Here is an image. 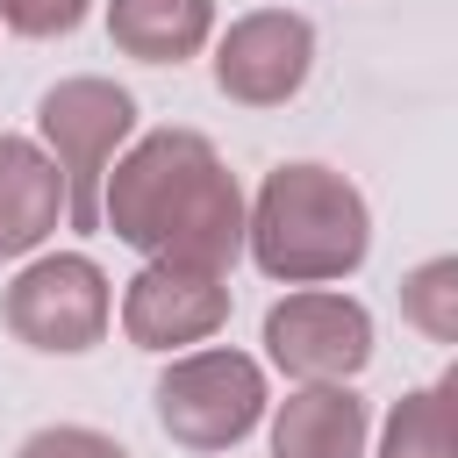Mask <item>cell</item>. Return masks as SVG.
I'll list each match as a JSON object with an SVG mask.
<instances>
[{
  "instance_id": "7",
  "label": "cell",
  "mask_w": 458,
  "mask_h": 458,
  "mask_svg": "<svg viewBox=\"0 0 458 458\" xmlns=\"http://www.w3.org/2000/svg\"><path fill=\"white\" fill-rule=\"evenodd\" d=\"M315 72V21L293 7H250L215 43V86L236 107H286Z\"/></svg>"
},
{
  "instance_id": "8",
  "label": "cell",
  "mask_w": 458,
  "mask_h": 458,
  "mask_svg": "<svg viewBox=\"0 0 458 458\" xmlns=\"http://www.w3.org/2000/svg\"><path fill=\"white\" fill-rule=\"evenodd\" d=\"M222 322H229V272H200V265L143 258V272L122 286V329H129L136 351L208 344Z\"/></svg>"
},
{
  "instance_id": "12",
  "label": "cell",
  "mask_w": 458,
  "mask_h": 458,
  "mask_svg": "<svg viewBox=\"0 0 458 458\" xmlns=\"http://www.w3.org/2000/svg\"><path fill=\"white\" fill-rule=\"evenodd\" d=\"M451 394H458L451 372L415 386V394H401L386 408V429H379L372 458H451Z\"/></svg>"
},
{
  "instance_id": "2",
  "label": "cell",
  "mask_w": 458,
  "mask_h": 458,
  "mask_svg": "<svg viewBox=\"0 0 458 458\" xmlns=\"http://www.w3.org/2000/svg\"><path fill=\"white\" fill-rule=\"evenodd\" d=\"M243 250L279 286H336L372 250V208L344 172L301 157L265 172L258 200H243Z\"/></svg>"
},
{
  "instance_id": "1",
  "label": "cell",
  "mask_w": 458,
  "mask_h": 458,
  "mask_svg": "<svg viewBox=\"0 0 458 458\" xmlns=\"http://www.w3.org/2000/svg\"><path fill=\"white\" fill-rule=\"evenodd\" d=\"M100 229L143 258L229 272L243 258V186L200 129H150L100 179Z\"/></svg>"
},
{
  "instance_id": "15",
  "label": "cell",
  "mask_w": 458,
  "mask_h": 458,
  "mask_svg": "<svg viewBox=\"0 0 458 458\" xmlns=\"http://www.w3.org/2000/svg\"><path fill=\"white\" fill-rule=\"evenodd\" d=\"M14 458H129L107 429H86V422H50V429H36Z\"/></svg>"
},
{
  "instance_id": "10",
  "label": "cell",
  "mask_w": 458,
  "mask_h": 458,
  "mask_svg": "<svg viewBox=\"0 0 458 458\" xmlns=\"http://www.w3.org/2000/svg\"><path fill=\"white\" fill-rule=\"evenodd\" d=\"M64 222V172L43 143L0 136V258L43 250V236Z\"/></svg>"
},
{
  "instance_id": "5",
  "label": "cell",
  "mask_w": 458,
  "mask_h": 458,
  "mask_svg": "<svg viewBox=\"0 0 458 458\" xmlns=\"http://www.w3.org/2000/svg\"><path fill=\"white\" fill-rule=\"evenodd\" d=\"M14 344L43 351V358H79L107 336V315H114V293H107V272L86 258V250H50V258H29L0 301Z\"/></svg>"
},
{
  "instance_id": "3",
  "label": "cell",
  "mask_w": 458,
  "mask_h": 458,
  "mask_svg": "<svg viewBox=\"0 0 458 458\" xmlns=\"http://www.w3.org/2000/svg\"><path fill=\"white\" fill-rule=\"evenodd\" d=\"M36 136L50 150V165L64 172V222L72 229H100V179L114 165V150L136 136V100L114 79H57L36 100Z\"/></svg>"
},
{
  "instance_id": "14",
  "label": "cell",
  "mask_w": 458,
  "mask_h": 458,
  "mask_svg": "<svg viewBox=\"0 0 458 458\" xmlns=\"http://www.w3.org/2000/svg\"><path fill=\"white\" fill-rule=\"evenodd\" d=\"M93 0H0V29L29 36V43H50V36H72L86 21Z\"/></svg>"
},
{
  "instance_id": "13",
  "label": "cell",
  "mask_w": 458,
  "mask_h": 458,
  "mask_svg": "<svg viewBox=\"0 0 458 458\" xmlns=\"http://www.w3.org/2000/svg\"><path fill=\"white\" fill-rule=\"evenodd\" d=\"M401 322H415L429 344H458V258H422L401 279Z\"/></svg>"
},
{
  "instance_id": "9",
  "label": "cell",
  "mask_w": 458,
  "mask_h": 458,
  "mask_svg": "<svg viewBox=\"0 0 458 458\" xmlns=\"http://www.w3.org/2000/svg\"><path fill=\"white\" fill-rule=\"evenodd\" d=\"M365 401L351 394V379H322V386H293L272 408V458H365Z\"/></svg>"
},
{
  "instance_id": "6",
  "label": "cell",
  "mask_w": 458,
  "mask_h": 458,
  "mask_svg": "<svg viewBox=\"0 0 458 458\" xmlns=\"http://www.w3.org/2000/svg\"><path fill=\"white\" fill-rule=\"evenodd\" d=\"M265 358L301 386L358 379L372 358V315H365V301H351L336 286H301L265 308Z\"/></svg>"
},
{
  "instance_id": "11",
  "label": "cell",
  "mask_w": 458,
  "mask_h": 458,
  "mask_svg": "<svg viewBox=\"0 0 458 458\" xmlns=\"http://www.w3.org/2000/svg\"><path fill=\"white\" fill-rule=\"evenodd\" d=\"M215 36V0H107V43L136 64H186Z\"/></svg>"
},
{
  "instance_id": "4",
  "label": "cell",
  "mask_w": 458,
  "mask_h": 458,
  "mask_svg": "<svg viewBox=\"0 0 458 458\" xmlns=\"http://www.w3.org/2000/svg\"><path fill=\"white\" fill-rule=\"evenodd\" d=\"M258 422H265L258 358H243L229 344H208V351H186L157 372V429L179 451H200V458L236 451Z\"/></svg>"
}]
</instances>
